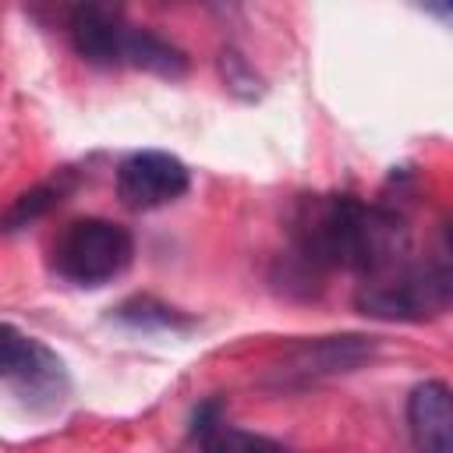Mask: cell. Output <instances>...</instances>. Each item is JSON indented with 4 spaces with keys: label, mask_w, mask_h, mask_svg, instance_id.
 <instances>
[{
    "label": "cell",
    "mask_w": 453,
    "mask_h": 453,
    "mask_svg": "<svg viewBox=\"0 0 453 453\" xmlns=\"http://www.w3.org/2000/svg\"><path fill=\"white\" fill-rule=\"evenodd\" d=\"M428 14H435V18H442L449 28H453V4H432L428 7Z\"/></svg>",
    "instance_id": "5bb4252c"
},
{
    "label": "cell",
    "mask_w": 453,
    "mask_h": 453,
    "mask_svg": "<svg viewBox=\"0 0 453 453\" xmlns=\"http://www.w3.org/2000/svg\"><path fill=\"white\" fill-rule=\"evenodd\" d=\"M407 432L418 453H453V389L425 379L407 396Z\"/></svg>",
    "instance_id": "ba28073f"
},
{
    "label": "cell",
    "mask_w": 453,
    "mask_h": 453,
    "mask_svg": "<svg viewBox=\"0 0 453 453\" xmlns=\"http://www.w3.org/2000/svg\"><path fill=\"white\" fill-rule=\"evenodd\" d=\"M60 198H64V184H42V188H32V191H25V195L14 198V205H11L7 216H4V226H7V230H18V226L39 219L42 212H50Z\"/></svg>",
    "instance_id": "30bf717a"
},
{
    "label": "cell",
    "mask_w": 453,
    "mask_h": 453,
    "mask_svg": "<svg viewBox=\"0 0 453 453\" xmlns=\"http://www.w3.org/2000/svg\"><path fill=\"white\" fill-rule=\"evenodd\" d=\"M407 258V226L393 209L350 195L304 198L290 219V273L301 280L350 269L361 280Z\"/></svg>",
    "instance_id": "6da1fadb"
},
{
    "label": "cell",
    "mask_w": 453,
    "mask_h": 453,
    "mask_svg": "<svg viewBox=\"0 0 453 453\" xmlns=\"http://www.w3.org/2000/svg\"><path fill=\"white\" fill-rule=\"evenodd\" d=\"M442 262L453 269V216L442 223Z\"/></svg>",
    "instance_id": "4fadbf2b"
},
{
    "label": "cell",
    "mask_w": 453,
    "mask_h": 453,
    "mask_svg": "<svg viewBox=\"0 0 453 453\" xmlns=\"http://www.w3.org/2000/svg\"><path fill=\"white\" fill-rule=\"evenodd\" d=\"M0 375L4 386L14 393V400L35 414L57 411L71 393V375L64 357L11 322L4 326V340H0Z\"/></svg>",
    "instance_id": "277c9868"
},
{
    "label": "cell",
    "mask_w": 453,
    "mask_h": 453,
    "mask_svg": "<svg viewBox=\"0 0 453 453\" xmlns=\"http://www.w3.org/2000/svg\"><path fill=\"white\" fill-rule=\"evenodd\" d=\"M191 435H195V442H198L205 453H290V449H283L276 439L251 435V432H241V428L226 425L219 400H209V403H202V407L195 411V418H191Z\"/></svg>",
    "instance_id": "9c48e42d"
},
{
    "label": "cell",
    "mask_w": 453,
    "mask_h": 453,
    "mask_svg": "<svg viewBox=\"0 0 453 453\" xmlns=\"http://www.w3.org/2000/svg\"><path fill=\"white\" fill-rule=\"evenodd\" d=\"M134 258V241L120 223L85 216L67 223L53 248H50V269L74 287H103L117 280Z\"/></svg>",
    "instance_id": "3957f363"
},
{
    "label": "cell",
    "mask_w": 453,
    "mask_h": 453,
    "mask_svg": "<svg viewBox=\"0 0 453 453\" xmlns=\"http://www.w3.org/2000/svg\"><path fill=\"white\" fill-rule=\"evenodd\" d=\"M375 357V340L372 336H319L311 343L294 347L283 365L276 368L280 386H308L329 375L357 372Z\"/></svg>",
    "instance_id": "8992f818"
},
{
    "label": "cell",
    "mask_w": 453,
    "mask_h": 453,
    "mask_svg": "<svg viewBox=\"0 0 453 453\" xmlns=\"http://www.w3.org/2000/svg\"><path fill=\"white\" fill-rule=\"evenodd\" d=\"M219 67H223V78H226V85H230L234 92L248 88V96H255L258 74L248 67V60H244L241 53H234V50H223V57H219Z\"/></svg>",
    "instance_id": "7c38bea8"
},
{
    "label": "cell",
    "mask_w": 453,
    "mask_h": 453,
    "mask_svg": "<svg viewBox=\"0 0 453 453\" xmlns=\"http://www.w3.org/2000/svg\"><path fill=\"white\" fill-rule=\"evenodd\" d=\"M131 28L134 25H127L117 11L99 7V4L78 7L67 21V35H71L74 53L96 67H124Z\"/></svg>",
    "instance_id": "52a82bcc"
},
{
    "label": "cell",
    "mask_w": 453,
    "mask_h": 453,
    "mask_svg": "<svg viewBox=\"0 0 453 453\" xmlns=\"http://www.w3.org/2000/svg\"><path fill=\"white\" fill-rule=\"evenodd\" d=\"M191 188V173L188 166L159 149H142L131 152L120 166H117V198L134 209V212H149L159 205L177 202L184 191Z\"/></svg>",
    "instance_id": "5b68a950"
},
{
    "label": "cell",
    "mask_w": 453,
    "mask_h": 453,
    "mask_svg": "<svg viewBox=\"0 0 453 453\" xmlns=\"http://www.w3.org/2000/svg\"><path fill=\"white\" fill-rule=\"evenodd\" d=\"M357 311L386 322H425L453 308V269L435 262L400 258L382 273H372L357 283Z\"/></svg>",
    "instance_id": "7a4b0ae2"
},
{
    "label": "cell",
    "mask_w": 453,
    "mask_h": 453,
    "mask_svg": "<svg viewBox=\"0 0 453 453\" xmlns=\"http://www.w3.org/2000/svg\"><path fill=\"white\" fill-rule=\"evenodd\" d=\"M117 319L134 326V329H173V326H188L173 308L152 301V297H134V301H124L117 308Z\"/></svg>",
    "instance_id": "8fae6325"
}]
</instances>
